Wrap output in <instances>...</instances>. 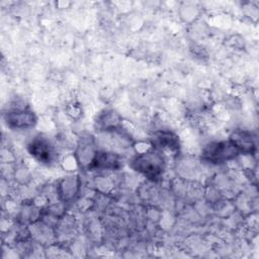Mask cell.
<instances>
[{
  "label": "cell",
  "instance_id": "1",
  "mask_svg": "<svg viewBox=\"0 0 259 259\" xmlns=\"http://www.w3.org/2000/svg\"><path fill=\"white\" fill-rule=\"evenodd\" d=\"M135 168L149 177H157L163 170V158L158 153H147L134 160Z\"/></svg>",
  "mask_w": 259,
  "mask_h": 259
},
{
  "label": "cell",
  "instance_id": "2",
  "mask_svg": "<svg viewBox=\"0 0 259 259\" xmlns=\"http://www.w3.org/2000/svg\"><path fill=\"white\" fill-rule=\"evenodd\" d=\"M238 153V149L232 143L211 144L204 152L205 158L212 162H221L231 159Z\"/></svg>",
  "mask_w": 259,
  "mask_h": 259
},
{
  "label": "cell",
  "instance_id": "3",
  "mask_svg": "<svg viewBox=\"0 0 259 259\" xmlns=\"http://www.w3.org/2000/svg\"><path fill=\"white\" fill-rule=\"evenodd\" d=\"M29 151L36 159L41 162H49L52 159V148L45 139H36L29 145Z\"/></svg>",
  "mask_w": 259,
  "mask_h": 259
},
{
  "label": "cell",
  "instance_id": "4",
  "mask_svg": "<svg viewBox=\"0 0 259 259\" xmlns=\"http://www.w3.org/2000/svg\"><path fill=\"white\" fill-rule=\"evenodd\" d=\"M7 122L14 127L25 128L31 126L34 123V117L31 112L27 111H14L10 112L6 116Z\"/></svg>",
  "mask_w": 259,
  "mask_h": 259
}]
</instances>
